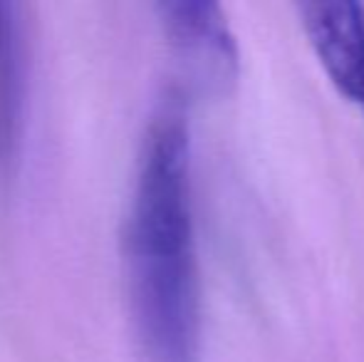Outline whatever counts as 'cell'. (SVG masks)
Segmentation results:
<instances>
[{
    "instance_id": "obj_1",
    "label": "cell",
    "mask_w": 364,
    "mask_h": 362,
    "mask_svg": "<svg viewBox=\"0 0 364 362\" xmlns=\"http://www.w3.org/2000/svg\"><path fill=\"white\" fill-rule=\"evenodd\" d=\"M122 268L139 362H201V290L186 107L168 92L141 134L122 226Z\"/></svg>"
},
{
    "instance_id": "obj_2",
    "label": "cell",
    "mask_w": 364,
    "mask_h": 362,
    "mask_svg": "<svg viewBox=\"0 0 364 362\" xmlns=\"http://www.w3.org/2000/svg\"><path fill=\"white\" fill-rule=\"evenodd\" d=\"M156 10L178 63L193 80L213 90L235 82L238 45L216 3L164 0Z\"/></svg>"
},
{
    "instance_id": "obj_3",
    "label": "cell",
    "mask_w": 364,
    "mask_h": 362,
    "mask_svg": "<svg viewBox=\"0 0 364 362\" xmlns=\"http://www.w3.org/2000/svg\"><path fill=\"white\" fill-rule=\"evenodd\" d=\"M300 23L340 95L364 107V8L360 3H302Z\"/></svg>"
},
{
    "instance_id": "obj_4",
    "label": "cell",
    "mask_w": 364,
    "mask_h": 362,
    "mask_svg": "<svg viewBox=\"0 0 364 362\" xmlns=\"http://www.w3.org/2000/svg\"><path fill=\"white\" fill-rule=\"evenodd\" d=\"M28 107V33L20 3L0 0V191L18 164Z\"/></svg>"
}]
</instances>
